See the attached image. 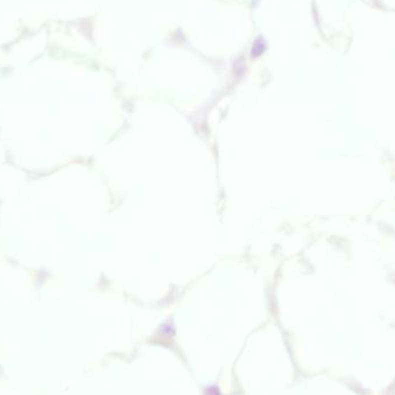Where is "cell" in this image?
I'll return each instance as SVG.
<instances>
[{
	"label": "cell",
	"instance_id": "cell-1",
	"mask_svg": "<svg viewBox=\"0 0 395 395\" xmlns=\"http://www.w3.org/2000/svg\"><path fill=\"white\" fill-rule=\"evenodd\" d=\"M264 49V44L262 40H258L254 43V46L252 49V56H259Z\"/></svg>",
	"mask_w": 395,
	"mask_h": 395
}]
</instances>
